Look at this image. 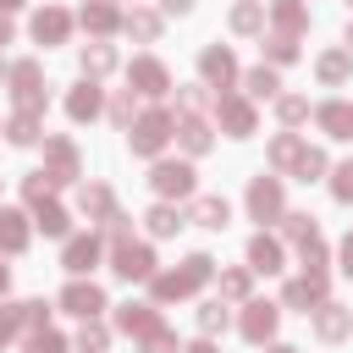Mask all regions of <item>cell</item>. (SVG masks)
<instances>
[{
	"label": "cell",
	"mask_w": 353,
	"mask_h": 353,
	"mask_svg": "<svg viewBox=\"0 0 353 353\" xmlns=\"http://www.w3.org/2000/svg\"><path fill=\"white\" fill-rule=\"evenodd\" d=\"M0 287H6V270H0Z\"/></svg>",
	"instance_id": "cell-41"
},
{
	"label": "cell",
	"mask_w": 353,
	"mask_h": 353,
	"mask_svg": "<svg viewBox=\"0 0 353 353\" xmlns=\"http://www.w3.org/2000/svg\"><path fill=\"white\" fill-rule=\"evenodd\" d=\"M199 320H204V331H215V325H226V309H221V303H210Z\"/></svg>",
	"instance_id": "cell-31"
},
{
	"label": "cell",
	"mask_w": 353,
	"mask_h": 353,
	"mask_svg": "<svg viewBox=\"0 0 353 353\" xmlns=\"http://www.w3.org/2000/svg\"><path fill=\"white\" fill-rule=\"evenodd\" d=\"M248 88H254V94H270L276 77H270V72H248Z\"/></svg>",
	"instance_id": "cell-28"
},
{
	"label": "cell",
	"mask_w": 353,
	"mask_h": 353,
	"mask_svg": "<svg viewBox=\"0 0 353 353\" xmlns=\"http://www.w3.org/2000/svg\"><path fill=\"white\" fill-rule=\"evenodd\" d=\"M165 6H171V11H188V6H193V0H165Z\"/></svg>",
	"instance_id": "cell-35"
},
{
	"label": "cell",
	"mask_w": 353,
	"mask_h": 353,
	"mask_svg": "<svg viewBox=\"0 0 353 353\" xmlns=\"http://www.w3.org/2000/svg\"><path fill=\"white\" fill-rule=\"evenodd\" d=\"M204 77L226 83V77H232V55H226V50H210V55H204Z\"/></svg>",
	"instance_id": "cell-17"
},
{
	"label": "cell",
	"mask_w": 353,
	"mask_h": 353,
	"mask_svg": "<svg viewBox=\"0 0 353 353\" xmlns=\"http://www.w3.org/2000/svg\"><path fill=\"white\" fill-rule=\"evenodd\" d=\"M160 143H165V116H143V121L132 127V149H138V154H154Z\"/></svg>",
	"instance_id": "cell-2"
},
{
	"label": "cell",
	"mask_w": 353,
	"mask_h": 353,
	"mask_svg": "<svg viewBox=\"0 0 353 353\" xmlns=\"http://www.w3.org/2000/svg\"><path fill=\"white\" fill-rule=\"evenodd\" d=\"M6 331H11V320H0V342H6Z\"/></svg>",
	"instance_id": "cell-36"
},
{
	"label": "cell",
	"mask_w": 353,
	"mask_h": 353,
	"mask_svg": "<svg viewBox=\"0 0 353 353\" xmlns=\"http://www.w3.org/2000/svg\"><path fill=\"white\" fill-rule=\"evenodd\" d=\"M83 66H88V72H105V66H110V50H105V44H94V50L83 55Z\"/></svg>",
	"instance_id": "cell-24"
},
{
	"label": "cell",
	"mask_w": 353,
	"mask_h": 353,
	"mask_svg": "<svg viewBox=\"0 0 353 353\" xmlns=\"http://www.w3.org/2000/svg\"><path fill=\"white\" fill-rule=\"evenodd\" d=\"M248 210H254L259 221H270V215L281 210V188H276V182H254V193H248Z\"/></svg>",
	"instance_id": "cell-3"
},
{
	"label": "cell",
	"mask_w": 353,
	"mask_h": 353,
	"mask_svg": "<svg viewBox=\"0 0 353 353\" xmlns=\"http://www.w3.org/2000/svg\"><path fill=\"white\" fill-rule=\"evenodd\" d=\"M154 188H160V193H188V188H193V171H188V165H160V171H154Z\"/></svg>",
	"instance_id": "cell-4"
},
{
	"label": "cell",
	"mask_w": 353,
	"mask_h": 353,
	"mask_svg": "<svg viewBox=\"0 0 353 353\" xmlns=\"http://www.w3.org/2000/svg\"><path fill=\"white\" fill-rule=\"evenodd\" d=\"M39 226H44L50 237H55V232H66V215H61L55 204H44V199H39Z\"/></svg>",
	"instance_id": "cell-21"
},
{
	"label": "cell",
	"mask_w": 353,
	"mask_h": 353,
	"mask_svg": "<svg viewBox=\"0 0 353 353\" xmlns=\"http://www.w3.org/2000/svg\"><path fill=\"white\" fill-rule=\"evenodd\" d=\"M221 121H226L232 132H248V127H254V116H248V105H237V99H226V105H221Z\"/></svg>",
	"instance_id": "cell-15"
},
{
	"label": "cell",
	"mask_w": 353,
	"mask_h": 353,
	"mask_svg": "<svg viewBox=\"0 0 353 353\" xmlns=\"http://www.w3.org/2000/svg\"><path fill=\"white\" fill-rule=\"evenodd\" d=\"M83 22H88L94 33H105V28L116 22V17H110V6H88V11H83Z\"/></svg>",
	"instance_id": "cell-23"
},
{
	"label": "cell",
	"mask_w": 353,
	"mask_h": 353,
	"mask_svg": "<svg viewBox=\"0 0 353 353\" xmlns=\"http://www.w3.org/2000/svg\"><path fill=\"white\" fill-rule=\"evenodd\" d=\"M182 143H188V149L199 154V149L210 143V132H204V121H182Z\"/></svg>",
	"instance_id": "cell-22"
},
{
	"label": "cell",
	"mask_w": 353,
	"mask_h": 353,
	"mask_svg": "<svg viewBox=\"0 0 353 353\" xmlns=\"http://www.w3.org/2000/svg\"><path fill=\"white\" fill-rule=\"evenodd\" d=\"M83 210H110V199H105V188H88V193H83Z\"/></svg>",
	"instance_id": "cell-30"
},
{
	"label": "cell",
	"mask_w": 353,
	"mask_h": 353,
	"mask_svg": "<svg viewBox=\"0 0 353 353\" xmlns=\"http://www.w3.org/2000/svg\"><path fill=\"white\" fill-rule=\"evenodd\" d=\"M28 353H61V336H55V331H44V336H33V342H28Z\"/></svg>",
	"instance_id": "cell-26"
},
{
	"label": "cell",
	"mask_w": 353,
	"mask_h": 353,
	"mask_svg": "<svg viewBox=\"0 0 353 353\" xmlns=\"http://www.w3.org/2000/svg\"><path fill=\"white\" fill-rule=\"evenodd\" d=\"M248 259H254V270H276V265H281V248H276L270 237H254V248H248Z\"/></svg>",
	"instance_id": "cell-12"
},
{
	"label": "cell",
	"mask_w": 353,
	"mask_h": 353,
	"mask_svg": "<svg viewBox=\"0 0 353 353\" xmlns=\"http://www.w3.org/2000/svg\"><path fill=\"white\" fill-rule=\"evenodd\" d=\"M193 353H215V347H210V342H199V347H193Z\"/></svg>",
	"instance_id": "cell-38"
},
{
	"label": "cell",
	"mask_w": 353,
	"mask_h": 353,
	"mask_svg": "<svg viewBox=\"0 0 353 353\" xmlns=\"http://www.w3.org/2000/svg\"><path fill=\"white\" fill-rule=\"evenodd\" d=\"M276 353H292V347H276Z\"/></svg>",
	"instance_id": "cell-42"
},
{
	"label": "cell",
	"mask_w": 353,
	"mask_h": 353,
	"mask_svg": "<svg viewBox=\"0 0 353 353\" xmlns=\"http://www.w3.org/2000/svg\"><path fill=\"white\" fill-rule=\"evenodd\" d=\"M342 259H347V265H342V270H347V276H353V237H347V248H342Z\"/></svg>",
	"instance_id": "cell-34"
},
{
	"label": "cell",
	"mask_w": 353,
	"mask_h": 353,
	"mask_svg": "<svg viewBox=\"0 0 353 353\" xmlns=\"http://www.w3.org/2000/svg\"><path fill=\"white\" fill-rule=\"evenodd\" d=\"M94 259H99V243H94V237H77V243L66 248V270H88Z\"/></svg>",
	"instance_id": "cell-9"
},
{
	"label": "cell",
	"mask_w": 353,
	"mask_h": 353,
	"mask_svg": "<svg viewBox=\"0 0 353 353\" xmlns=\"http://www.w3.org/2000/svg\"><path fill=\"white\" fill-rule=\"evenodd\" d=\"M204 276H210V259H204V254H193V259H188V270L160 276V281H154V292H160V298H182V292H193Z\"/></svg>",
	"instance_id": "cell-1"
},
{
	"label": "cell",
	"mask_w": 353,
	"mask_h": 353,
	"mask_svg": "<svg viewBox=\"0 0 353 353\" xmlns=\"http://www.w3.org/2000/svg\"><path fill=\"white\" fill-rule=\"evenodd\" d=\"M320 121L331 127V138H353V110H347V105H325Z\"/></svg>",
	"instance_id": "cell-10"
},
{
	"label": "cell",
	"mask_w": 353,
	"mask_h": 353,
	"mask_svg": "<svg viewBox=\"0 0 353 353\" xmlns=\"http://www.w3.org/2000/svg\"><path fill=\"white\" fill-rule=\"evenodd\" d=\"M11 83H17V99L22 105H39V66H17Z\"/></svg>",
	"instance_id": "cell-8"
},
{
	"label": "cell",
	"mask_w": 353,
	"mask_h": 353,
	"mask_svg": "<svg viewBox=\"0 0 353 353\" xmlns=\"http://www.w3.org/2000/svg\"><path fill=\"white\" fill-rule=\"evenodd\" d=\"M83 347H94V353H99V347H105V331H99V325H88V331H83Z\"/></svg>",
	"instance_id": "cell-33"
},
{
	"label": "cell",
	"mask_w": 353,
	"mask_h": 353,
	"mask_svg": "<svg viewBox=\"0 0 353 353\" xmlns=\"http://www.w3.org/2000/svg\"><path fill=\"white\" fill-rule=\"evenodd\" d=\"M0 243H6V248H22V243H28V226H22V215H11V210L0 215Z\"/></svg>",
	"instance_id": "cell-13"
},
{
	"label": "cell",
	"mask_w": 353,
	"mask_h": 353,
	"mask_svg": "<svg viewBox=\"0 0 353 353\" xmlns=\"http://www.w3.org/2000/svg\"><path fill=\"white\" fill-rule=\"evenodd\" d=\"M94 110H99V94H94V88H77V94H72V116L83 121V116H94Z\"/></svg>",
	"instance_id": "cell-20"
},
{
	"label": "cell",
	"mask_w": 353,
	"mask_h": 353,
	"mask_svg": "<svg viewBox=\"0 0 353 353\" xmlns=\"http://www.w3.org/2000/svg\"><path fill=\"white\" fill-rule=\"evenodd\" d=\"M132 83H138L143 94H160V88H165V72H160L154 61H138V66H132Z\"/></svg>",
	"instance_id": "cell-11"
},
{
	"label": "cell",
	"mask_w": 353,
	"mask_h": 353,
	"mask_svg": "<svg viewBox=\"0 0 353 353\" xmlns=\"http://www.w3.org/2000/svg\"><path fill=\"white\" fill-rule=\"evenodd\" d=\"M33 33H39V44H44V39H50V44H55V39H61V33H66V17H61V11H44V17H39V22H33Z\"/></svg>",
	"instance_id": "cell-14"
},
{
	"label": "cell",
	"mask_w": 353,
	"mask_h": 353,
	"mask_svg": "<svg viewBox=\"0 0 353 353\" xmlns=\"http://www.w3.org/2000/svg\"><path fill=\"white\" fill-rule=\"evenodd\" d=\"M61 303H66L72 314H83V320H88V314H94L105 298H99V287H66V298H61Z\"/></svg>",
	"instance_id": "cell-6"
},
{
	"label": "cell",
	"mask_w": 353,
	"mask_h": 353,
	"mask_svg": "<svg viewBox=\"0 0 353 353\" xmlns=\"http://www.w3.org/2000/svg\"><path fill=\"white\" fill-rule=\"evenodd\" d=\"M336 193H342V199H353V165H342V171H336Z\"/></svg>",
	"instance_id": "cell-32"
},
{
	"label": "cell",
	"mask_w": 353,
	"mask_h": 353,
	"mask_svg": "<svg viewBox=\"0 0 353 353\" xmlns=\"http://www.w3.org/2000/svg\"><path fill=\"white\" fill-rule=\"evenodd\" d=\"M320 292H325V281H320V276H309V281H292V287H287V303H314Z\"/></svg>",
	"instance_id": "cell-16"
},
{
	"label": "cell",
	"mask_w": 353,
	"mask_h": 353,
	"mask_svg": "<svg viewBox=\"0 0 353 353\" xmlns=\"http://www.w3.org/2000/svg\"><path fill=\"white\" fill-rule=\"evenodd\" d=\"M193 215H199L204 226H226V204H221V199H199V210H193Z\"/></svg>",
	"instance_id": "cell-18"
},
{
	"label": "cell",
	"mask_w": 353,
	"mask_h": 353,
	"mask_svg": "<svg viewBox=\"0 0 353 353\" xmlns=\"http://www.w3.org/2000/svg\"><path fill=\"white\" fill-rule=\"evenodd\" d=\"M149 265H154V259H149V248H132V243H127V248H116V270H121V276H149Z\"/></svg>",
	"instance_id": "cell-5"
},
{
	"label": "cell",
	"mask_w": 353,
	"mask_h": 353,
	"mask_svg": "<svg viewBox=\"0 0 353 353\" xmlns=\"http://www.w3.org/2000/svg\"><path fill=\"white\" fill-rule=\"evenodd\" d=\"M347 331V314L336 309V303H325V314H320V336H342Z\"/></svg>",
	"instance_id": "cell-19"
},
{
	"label": "cell",
	"mask_w": 353,
	"mask_h": 353,
	"mask_svg": "<svg viewBox=\"0 0 353 353\" xmlns=\"http://www.w3.org/2000/svg\"><path fill=\"white\" fill-rule=\"evenodd\" d=\"M149 226H154V232H176V226H182V221H176V215H171V210H154V215H149Z\"/></svg>",
	"instance_id": "cell-27"
},
{
	"label": "cell",
	"mask_w": 353,
	"mask_h": 353,
	"mask_svg": "<svg viewBox=\"0 0 353 353\" xmlns=\"http://www.w3.org/2000/svg\"><path fill=\"white\" fill-rule=\"evenodd\" d=\"M0 6H22V0H0Z\"/></svg>",
	"instance_id": "cell-39"
},
{
	"label": "cell",
	"mask_w": 353,
	"mask_h": 353,
	"mask_svg": "<svg viewBox=\"0 0 353 353\" xmlns=\"http://www.w3.org/2000/svg\"><path fill=\"white\" fill-rule=\"evenodd\" d=\"M342 72H347V61H342V55H325V61H320V77H325V83H336Z\"/></svg>",
	"instance_id": "cell-25"
},
{
	"label": "cell",
	"mask_w": 353,
	"mask_h": 353,
	"mask_svg": "<svg viewBox=\"0 0 353 353\" xmlns=\"http://www.w3.org/2000/svg\"><path fill=\"white\" fill-rule=\"evenodd\" d=\"M6 39H11V28H6V22H0V44H6Z\"/></svg>",
	"instance_id": "cell-37"
},
{
	"label": "cell",
	"mask_w": 353,
	"mask_h": 353,
	"mask_svg": "<svg viewBox=\"0 0 353 353\" xmlns=\"http://www.w3.org/2000/svg\"><path fill=\"white\" fill-rule=\"evenodd\" d=\"M11 138L28 143V138H33V116H17V121H11Z\"/></svg>",
	"instance_id": "cell-29"
},
{
	"label": "cell",
	"mask_w": 353,
	"mask_h": 353,
	"mask_svg": "<svg viewBox=\"0 0 353 353\" xmlns=\"http://www.w3.org/2000/svg\"><path fill=\"white\" fill-rule=\"evenodd\" d=\"M243 331H248L254 342H259V336H270V331H276V309H270V303H254V309H248V320H243Z\"/></svg>",
	"instance_id": "cell-7"
},
{
	"label": "cell",
	"mask_w": 353,
	"mask_h": 353,
	"mask_svg": "<svg viewBox=\"0 0 353 353\" xmlns=\"http://www.w3.org/2000/svg\"><path fill=\"white\" fill-rule=\"evenodd\" d=\"M347 44H353V28H347Z\"/></svg>",
	"instance_id": "cell-40"
}]
</instances>
